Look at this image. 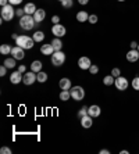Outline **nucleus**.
Returning a JSON list of instances; mask_svg holds the SVG:
<instances>
[{"label": "nucleus", "instance_id": "obj_1", "mask_svg": "<svg viewBox=\"0 0 139 154\" xmlns=\"http://www.w3.org/2000/svg\"><path fill=\"white\" fill-rule=\"evenodd\" d=\"M35 25H38V24H36L33 15L25 14L22 18H20V26L22 29H25V31H31V29L35 28Z\"/></svg>", "mask_w": 139, "mask_h": 154}, {"label": "nucleus", "instance_id": "obj_2", "mask_svg": "<svg viewBox=\"0 0 139 154\" xmlns=\"http://www.w3.org/2000/svg\"><path fill=\"white\" fill-rule=\"evenodd\" d=\"M33 43H35V40H33V38H29V36L27 35H21L18 36L17 40H15V45L20 47H22V49H27V50H29V49H32L33 47Z\"/></svg>", "mask_w": 139, "mask_h": 154}, {"label": "nucleus", "instance_id": "obj_3", "mask_svg": "<svg viewBox=\"0 0 139 154\" xmlns=\"http://www.w3.org/2000/svg\"><path fill=\"white\" fill-rule=\"evenodd\" d=\"M0 13H2V20H4V21H11L15 15V10L13 8V4H10V3L3 6Z\"/></svg>", "mask_w": 139, "mask_h": 154}, {"label": "nucleus", "instance_id": "obj_4", "mask_svg": "<svg viewBox=\"0 0 139 154\" xmlns=\"http://www.w3.org/2000/svg\"><path fill=\"white\" fill-rule=\"evenodd\" d=\"M70 93H71V99H74L75 101H81L85 97V90H84L82 86H74V88H71Z\"/></svg>", "mask_w": 139, "mask_h": 154}, {"label": "nucleus", "instance_id": "obj_5", "mask_svg": "<svg viewBox=\"0 0 139 154\" xmlns=\"http://www.w3.org/2000/svg\"><path fill=\"white\" fill-rule=\"evenodd\" d=\"M65 61V54L63 53V51H54L53 54H52V64L54 65V67H61V65L64 64Z\"/></svg>", "mask_w": 139, "mask_h": 154}, {"label": "nucleus", "instance_id": "obj_6", "mask_svg": "<svg viewBox=\"0 0 139 154\" xmlns=\"http://www.w3.org/2000/svg\"><path fill=\"white\" fill-rule=\"evenodd\" d=\"M36 81H38V76H36V72H33V71L25 72L24 76H22V83H24V85H27V86L33 85Z\"/></svg>", "mask_w": 139, "mask_h": 154}, {"label": "nucleus", "instance_id": "obj_7", "mask_svg": "<svg viewBox=\"0 0 139 154\" xmlns=\"http://www.w3.org/2000/svg\"><path fill=\"white\" fill-rule=\"evenodd\" d=\"M115 88H117L120 92H124V90L128 89V86H129V82H128V79L124 78V76H118V78H115V82H114Z\"/></svg>", "mask_w": 139, "mask_h": 154}, {"label": "nucleus", "instance_id": "obj_8", "mask_svg": "<svg viewBox=\"0 0 139 154\" xmlns=\"http://www.w3.org/2000/svg\"><path fill=\"white\" fill-rule=\"evenodd\" d=\"M67 32V29H65L64 25H61V24H54L52 26V33H53L56 38H63Z\"/></svg>", "mask_w": 139, "mask_h": 154}, {"label": "nucleus", "instance_id": "obj_9", "mask_svg": "<svg viewBox=\"0 0 139 154\" xmlns=\"http://www.w3.org/2000/svg\"><path fill=\"white\" fill-rule=\"evenodd\" d=\"M11 56L15 58V60H22L25 57V53H24V49L20 46H15L13 47V50H11Z\"/></svg>", "mask_w": 139, "mask_h": 154}, {"label": "nucleus", "instance_id": "obj_10", "mask_svg": "<svg viewBox=\"0 0 139 154\" xmlns=\"http://www.w3.org/2000/svg\"><path fill=\"white\" fill-rule=\"evenodd\" d=\"M90 65H92V63H90V58L89 57H81L78 60V67L81 69H89L90 68Z\"/></svg>", "mask_w": 139, "mask_h": 154}, {"label": "nucleus", "instance_id": "obj_11", "mask_svg": "<svg viewBox=\"0 0 139 154\" xmlns=\"http://www.w3.org/2000/svg\"><path fill=\"white\" fill-rule=\"evenodd\" d=\"M88 114H89L92 118H97V117L102 114V108H100L99 106H96V104H93V106L88 107Z\"/></svg>", "mask_w": 139, "mask_h": 154}, {"label": "nucleus", "instance_id": "obj_12", "mask_svg": "<svg viewBox=\"0 0 139 154\" xmlns=\"http://www.w3.org/2000/svg\"><path fill=\"white\" fill-rule=\"evenodd\" d=\"M127 60L129 63H136L139 60V51L138 49H131V50L127 53Z\"/></svg>", "mask_w": 139, "mask_h": 154}, {"label": "nucleus", "instance_id": "obj_13", "mask_svg": "<svg viewBox=\"0 0 139 154\" xmlns=\"http://www.w3.org/2000/svg\"><path fill=\"white\" fill-rule=\"evenodd\" d=\"M81 125H82V128H85V129H89L90 126L93 125L92 117H90L89 114H86V115H84V117H81Z\"/></svg>", "mask_w": 139, "mask_h": 154}, {"label": "nucleus", "instance_id": "obj_14", "mask_svg": "<svg viewBox=\"0 0 139 154\" xmlns=\"http://www.w3.org/2000/svg\"><path fill=\"white\" fill-rule=\"evenodd\" d=\"M33 18H35L36 24H40V22L46 18V11L43 10V8H38V10L35 11V14H33Z\"/></svg>", "mask_w": 139, "mask_h": 154}, {"label": "nucleus", "instance_id": "obj_15", "mask_svg": "<svg viewBox=\"0 0 139 154\" xmlns=\"http://www.w3.org/2000/svg\"><path fill=\"white\" fill-rule=\"evenodd\" d=\"M22 76H24V75H22L21 72L17 69V71H14V72H13V74L10 75V82L14 83V85H17V83L22 82Z\"/></svg>", "mask_w": 139, "mask_h": 154}, {"label": "nucleus", "instance_id": "obj_16", "mask_svg": "<svg viewBox=\"0 0 139 154\" xmlns=\"http://www.w3.org/2000/svg\"><path fill=\"white\" fill-rule=\"evenodd\" d=\"M40 51H42V54H45V56H52V54L54 53V49H53V46H52V43H47V45H42Z\"/></svg>", "mask_w": 139, "mask_h": 154}, {"label": "nucleus", "instance_id": "obj_17", "mask_svg": "<svg viewBox=\"0 0 139 154\" xmlns=\"http://www.w3.org/2000/svg\"><path fill=\"white\" fill-rule=\"evenodd\" d=\"M58 86H60L61 90H70L71 89V81L68 78H61L60 82H58Z\"/></svg>", "mask_w": 139, "mask_h": 154}, {"label": "nucleus", "instance_id": "obj_18", "mask_svg": "<svg viewBox=\"0 0 139 154\" xmlns=\"http://www.w3.org/2000/svg\"><path fill=\"white\" fill-rule=\"evenodd\" d=\"M24 10H25V14L33 15V14H35V11L38 10V8H36V6L33 3H27V4H25V7H24Z\"/></svg>", "mask_w": 139, "mask_h": 154}, {"label": "nucleus", "instance_id": "obj_19", "mask_svg": "<svg viewBox=\"0 0 139 154\" xmlns=\"http://www.w3.org/2000/svg\"><path fill=\"white\" fill-rule=\"evenodd\" d=\"M89 18V14L86 11H78L77 13V21L78 22H86Z\"/></svg>", "mask_w": 139, "mask_h": 154}, {"label": "nucleus", "instance_id": "obj_20", "mask_svg": "<svg viewBox=\"0 0 139 154\" xmlns=\"http://www.w3.org/2000/svg\"><path fill=\"white\" fill-rule=\"evenodd\" d=\"M42 67H43L42 61L35 60V61L32 63V64H31V71H33V72H36V74H38V72L42 71Z\"/></svg>", "mask_w": 139, "mask_h": 154}, {"label": "nucleus", "instance_id": "obj_21", "mask_svg": "<svg viewBox=\"0 0 139 154\" xmlns=\"http://www.w3.org/2000/svg\"><path fill=\"white\" fill-rule=\"evenodd\" d=\"M52 46H53L54 51H60L61 47H63V42L60 40V38H54V39L52 40Z\"/></svg>", "mask_w": 139, "mask_h": 154}, {"label": "nucleus", "instance_id": "obj_22", "mask_svg": "<svg viewBox=\"0 0 139 154\" xmlns=\"http://www.w3.org/2000/svg\"><path fill=\"white\" fill-rule=\"evenodd\" d=\"M11 50H13V47H11L10 45H2V46H0V53L3 54V56L11 54Z\"/></svg>", "mask_w": 139, "mask_h": 154}, {"label": "nucleus", "instance_id": "obj_23", "mask_svg": "<svg viewBox=\"0 0 139 154\" xmlns=\"http://www.w3.org/2000/svg\"><path fill=\"white\" fill-rule=\"evenodd\" d=\"M114 82H115V78L113 75H106L103 78V83L106 86H111V85H114Z\"/></svg>", "mask_w": 139, "mask_h": 154}, {"label": "nucleus", "instance_id": "obj_24", "mask_svg": "<svg viewBox=\"0 0 139 154\" xmlns=\"http://www.w3.org/2000/svg\"><path fill=\"white\" fill-rule=\"evenodd\" d=\"M32 38L35 42H43V40H45V33H43L42 31H36Z\"/></svg>", "mask_w": 139, "mask_h": 154}, {"label": "nucleus", "instance_id": "obj_25", "mask_svg": "<svg viewBox=\"0 0 139 154\" xmlns=\"http://www.w3.org/2000/svg\"><path fill=\"white\" fill-rule=\"evenodd\" d=\"M71 99V93H70V90H61L60 93V100L61 101H67Z\"/></svg>", "mask_w": 139, "mask_h": 154}, {"label": "nucleus", "instance_id": "obj_26", "mask_svg": "<svg viewBox=\"0 0 139 154\" xmlns=\"http://www.w3.org/2000/svg\"><path fill=\"white\" fill-rule=\"evenodd\" d=\"M36 76H38V82H40V83H45L47 81V74H46V72H43V71L38 72V74H36Z\"/></svg>", "mask_w": 139, "mask_h": 154}, {"label": "nucleus", "instance_id": "obj_27", "mask_svg": "<svg viewBox=\"0 0 139 154\" xmlns=\"http://www.w3.org/2000/svg\"><path fill=\"white\" fill-rule=\"evenodd\" d=\"M4 65H6L8 69L14 68V67H15V58L14 57H13V58H6V60H4Z\"/></svg>", "mask_w": 139, "mask_h": 154}, {"label": "nucleus", "instance_id": "obj_28", "mask_svg": "<svg viewBox=\"0 0 139 154\" xmlns=\"http://www.w3.org/2000/svg\"><path fill=\"white\" fill-rule=\"evenodd\" d=\"M131 86H132V89L134 90H139V76H135V78L132 79Z\"/></svg>", "mask_w": 139, "mask_h": 154}, {"label": "nucleus", "instance_id": "obj_29", "mask_svg": "<svg viewBox=\"0 0 139 154\" xmlns=\"http://www.w3.org/2000/svg\"><path fill=\"white\" fill-rule=\"evenodd\" d=\"M72 3H74L72 0H63V2H61V6H63L64 8H71Z\"/></svg>", "mask_w": 139, "mask_h": 154}, {"label": "nucleus", "instance_id": "obj_30", "mask_svg": "<svg viewBox=\"0 0 139 154\" xmlns=\"http://www.w3.org/2000/svg\"><path fill=\"white\" fill-rule=\"evenodd\" d=\"M97 20H99V17H97L96 14H90L89 18H88V22L93 25V24H96V22H97Z\"/></svg>", "mask_w": 139, "mask_h": 154}, {"label": "nucleus", "instance_id": "obj_31", "mask_svg": "<svg viewBox=\"0 0 139 154\" xmlns=\"http://www.w3.org/2000/svg\"><path fill=\"white\" fill-rule=\"evenodd\" d=\"M88 71H89L92 75H96L97 72H99V67H97V65H90V68L88 69Z\"/></svg>", "mask_w": 139, "mask_h": 154}, {"label": "nucleus", "instance_id": "obj_32", "mask_svg": "<svg viewBox=\"0 0 139 154\" xmlns=\"http://www.w3.org/2000/svg\"><path fill=\"white\" fill-rule=\"evenodd\" d=\"M111 75L114 76V78H118V76L121 75V69L120 68H113L111 69Z\"/></svg>", "mask_w": 139, "mask_h": 154}, {"label": "nucleus", "instance_id": "obj_33", "mask_svg": "<svg viewBox=\"0 0 139 154\" xmlns=\"http://www.w3.org/2000/svg\"><path fill=\"white\" fill-rule=\"evenodd\" d=\"M15 15H17L18 18H22L25 15V10L24 8H18V10H15Z\"/></svg>", "mask_w": 139, "mask_h": 154}, {"label": "nucleus", "instance_id": "obj_34", "mask_svg": "<svg viewBox=\"0 0 139 154\" xmlns=\"http://www.w3.org/2000/svg\"><path fill=\"white\" fill-rule=\"evenodd\" d=\"M88 114V108L86 107H82L81 110H79V112H78V117L81 118V117H84V115H86Z\"/></svg>", "mask_w": 139, "mask_h": 154}, {"label": "nucleus", "instance_id": "obj_35", "mask_svg": "<svg viewBox=\"0 0 139 154\" xmlns=\"http://www.w3.org/2000/svg\"><path fill=\"white\" fill-rule=\"evenodd\" d=\"M7 67H6V65H2V67H0V76H4V75H6V74H7Z\"/></svg>", "mask_w": 139, "mask_h": 154}, {"label": "nucleus", "instance_id": "obj_36", "mask_svg": "<svg viewBox=\"0 0 139 154\" xmlns=\"http://www.w3.org/2000/svg\"><path fill=\"white\" fill-rule=\"evenodd\" d=\"M0 153H2V154H10L11 153V149H10V147H2V149H0Z\"/></svg>", "mask_w": 139, "mask_h": 154}, {"label": "nucleus", "instance_id": "obj_37", "mask_svg": "<svg viewBox=\"0 0 139 154\" xmlns=\"http://www.w3.org/2000/svg\"><path fill=\"white\" fill-rule=\"evenodd\" d=\"M52 22H53V25L54 24H58V22H60V17H58V15H53V17H52Z\"/></svg>", "mask_w": 139, "mask_h": 154}, {"label": "nucleus", "instance_id": "obj_38", "mask_svg": "<svg viewBox=\"0 0 139 154\" xmlns=\"http://www.w3.org/2000/svg\"><path fill=\"white\" fill-rule=\"evenodd\" d=\"M8 3L13 4V6H18V4L22 3V0H8Z\"/></svg>", "mask_w": 139, "mask_h": 154}, {"label": "nucleus", "instance_id": "obj_39", "mask_svg": "<svg viewBox=\"0 0 139 154\" xmlns=\"http://www.w3.org/2000/svg\"><path fill=\"white\" fill-rule=\"evenodd\" d=\"M25 69H27L25 65H20V67H18V71L21 72V74H25Z\"/></svg>", "mask_w": 139, "mask_h": 154}, {"label": "nucleus", "instance_id": "obj_40", "mask_svg": "<svg viewBox=\"0 0 139 154\" xmlns=\"http://www.w3.org/2000/svg\"><path fill=\"white\" fill-rule=\"evenodd\" d=\"M129 46H131V49H138V43H136V42H134V40H132V42H131V45H129Z\"/></svg>", "mask_w": 139, "mask_h": 154}, {"label": "nucleus", "instance_id": "obj_41", "mask_svg": "<svg viewBox=\"0 0 139 154\" xmlns=\"http://www.w3.org/2000/svg\"><path fill=\"white\" fill-rule=\"evenodd\" d=\"M78 3H79V4H82V6H85V4L89 3V0H78Z\"/></svg>", "mask_w": 139, "mask_h": 154}, {"label": "nucleus", "instance_id": "obj_42", "mask_svg": "<svg viewBox=\"0 0 139 154\" xmlns=\"http://www.w3.org/2000/svg\"><path fill=\"white\" fill-rule=\"evenodd\" d=\"M6 4H8V0H0V6H2V7L6 6Z\"/></svg>", "mask_w": 139, "mask_h": 154}, {"label": "nucleus", "instance_id": "obj_43", "mask_svg": "<svg viewBox=\"0 0 139 154\" xmlns=\"http://www.w3.org/2000/svg\"><path fill=\"white\" fill-rule=\"evenodd\" d=\"M100 154H110V151L106 150V149H103V150H100Z\"/></svg>", "mask_w": 139, "mask_h": 154}, {"label": "nucleus", "instance_id": "obj_44", "mask_svg": "<svg viewBox=\"0 0 139 154\" xmlns=\"http://www.w3.org/2000/svg\"><path fill=\"white\" fill-rule=\"evenodd\" d=\"M120 154H129V151L128 150H121L120 151Z\"/></svg>", "mask_w": 139, "mask_h": 154}, {"label": "nucleus", "instance_id": "obj_45", "mask_svg": "<svg viewBox=\"0 0 139 154\" xmlns=\"http://www.w3.org/2000/svg\"><path fill=\"white\" fill-rule=\"evenodd\" d=\"M11 38H13V39H14V40H17L18 35H15V33H13V35H11Z\"/></svg>", "mask_w": 139, "mask_h": 154}, {"label": "nucleus", "instance_id": "obj_46", "mask_svg": "<svg viewBox=\"0 0 139 154\" xmlns=\"http://www.w3.org/2000/svg\"><path fill=\"white\" fill-rule=\"evenodd\" d=\"M118 2H125V0H118Z\"/></svg>", "mask_w": 139, "mask_h": 154}, {"label": "nucleus", "instance_id": "obj_47", "mask_svg": "<svg viewBox=\"0 0 139 154\" xmlns=\"http://www.w3.org/2000/svg\"><path fill=\"white\" fill-rule=\"evenodd\" d=\"M138 51H139V43H138Z\"/></svg>", "mask_w": 139, "mask_h": 154}, {"label": "nucleus", "instance_id": "obj_48", "mask_svg": "<svg viewBox=\"0 0 139 154\" xmlns=\"http://www.w3.org/2000/svg\"><path fill=\"white\" fill-rule=\"evenodd\" d=\"M58 2H63V0H58Z\"/></svg>", "mask_w": 139, "mask_h": 154}]
</instances>
